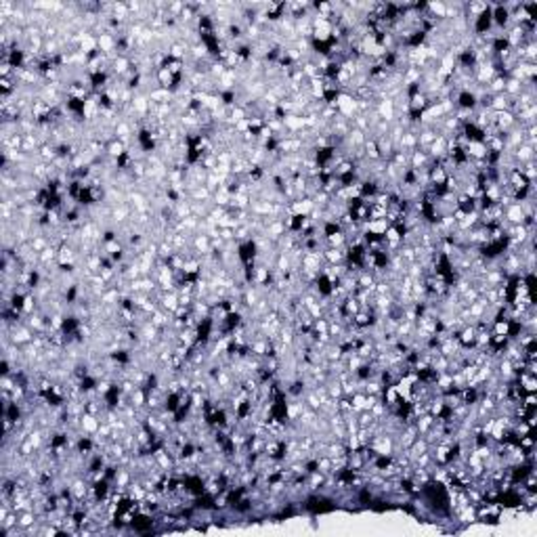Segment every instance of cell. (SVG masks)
<instances>
[{"label":"cell","mask_w":537,"mask_h":537,"mask_svg":"<svg viewBox=\"0 0 537 537\" xmlns=\"http://www.w3.org/2000/svg\"><path fill=\"white\" fill-rule=\"evenodd\" d=\"M126 151H128V147H126L122 141L114 139L111 143H107L105 155H109V158H114V160H120V158H124V155H126Z\"/></svg>","instance_id":"6da1fadb"}]
</instances>
